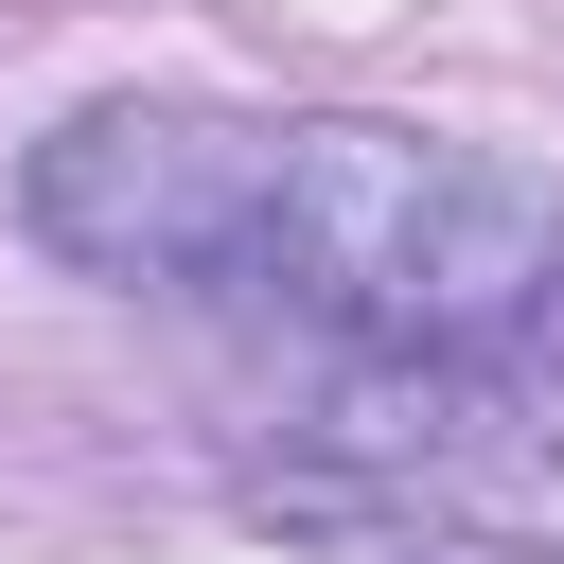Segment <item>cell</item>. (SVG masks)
I'll use <instances>...</instances> for the list:
<instances>
[{
	"label": "cell",
	"mask_w": 564,
	"mask_h": 564,
	"mask_svg": "<svg viewBox=\"0 0 564 564\" xmlns=\"http://www.w3.org/2000/svg\"><path fill=\"white\" fill-rule=\"evenodd\" d=\"M18 229L88 282L247 300L352 352H458L564 300V194L494 141L370 106H70L18 159Z\"/></svg>",
	"instance_id": "1"
},
{
	"label": "cell",
	"mask_w": 564,
	"mask_h": 564,
	"mask_svg": "<svg viewBox=\"0 0 564 564\" xmlns=\"http://www.w3.org/2000/svg\"><path fill=\"white\" fill-rule=\"evenodd\" d=\"M300 494L564 564V300L458 352H352L300 423Z\"/></svg>",
	"instance_id": "2"
},
{
	"label": "cell",
	"mask_w": 564,
	"mask_h": 564,
	"mask_svg": "<svg viewBox=\"0 0 564 564\" xmlns=\"http://www.w3.org/2000/svg\"><path fill=\"white\" fill-rule=\"evenodd\" d=\"M247 564H511V546H458V529H405V511H335V494H300V529L247 546Z\"/></svg>",
	"instance_id": "3"
}]
</instances>
